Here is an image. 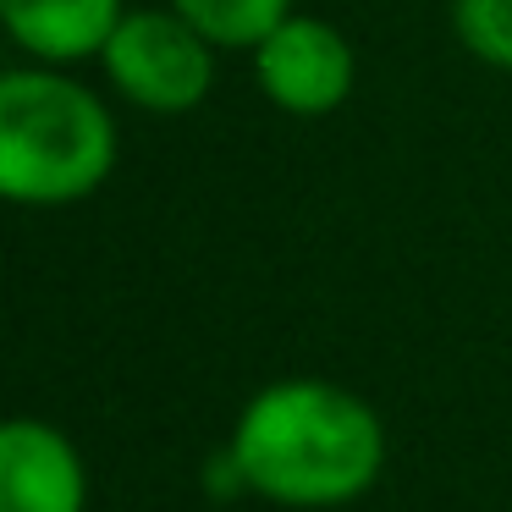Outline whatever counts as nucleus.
<instances>
[{"instance_id":"nucleus-1","label":"nucleus","mask_w":512,"mask_h":512,"mask_svg":"<svg viewBox=\"0 0 512 512\" xmlns=\"http://www.w3.org/2000/svg\"><path fill=\"white\" fill-rule=\"evenodd\" d=\"M226 457L237 463L248 496L303 512L342 507L386 468V424L336 380L292 375L243 402Z\"/></svg>"},{"instance_id":"nucleus-3","label":"nucleus","mask_w":512,"mask_h":512,"mask_svg":"<svg viewBox=\"0 0 512 512\" xmlns=\"http://www.w3.org/2000/svg\"><path fill=\"white\" fill-rule=\"evenodd\" d=\"M100 56L116 89L160 116L204 105L215 83V45L182 12H127Z\"/></svg>"},{"instance_id":"nucleus-6","label":"nucleus","mask_w":512,"mask_h":512,"mask_svg":"<svg viewBox=\"0 0 512 512\" xmlns=\"http://www.w3.org/2000/svg\"><path fill=\"white\" fill-rule=\"evenodd\" d=\"M6 34L39 61H83L111 45L122 0H0Z\"/></svg>"},{"instance_id":"nucleus-5","label":"nucleus","mask_w":512,"mask_h":512,"mask_svg":"<svg viewBox=\"0 0 512 512\" xmlns=\"http://www.w3.org/2000/svg\"><path fill=\"white\" fill-rule=\"evenodd\" d=\"M0 512H89L83 452L45 419L0 430Z\"/></svg>"},{"instance_id":"nucleus-2","label":"nucleus","mask_w":512,"mask_h":512,"mask_svg":"<svg viewBox=\"0 0 512 512\" xmlns=\"http://www.w3.org/2000/svg\"><path fill=\"white\" fill-rule=\"evenodd\" d=\"M116 127L89 89L56 72L0 78V193L12 204H78L111 177Z\"/></svg>"},{"instance_id":"nucleus-4","label":"nucleus","mask_w":512,"mask_h":512,"mask_svg":"<svg viewBox=\"0 0 512 512\" xmlns=\"http://www.w3.org/2000/svg\"><path fill=\"white\" fill-rule=\"evenodd\" d=\"M254 72L270 105H281L292 116H331L347 105L358 67L342 28L292 12L276 34H265L254 45Z\"/></svg>"},{"instance_id":"nucleus-8","label":"nucleus","mask_w":512,"mask_h":512,"mask_svg":"<svg viewBox=\"0 0 512 512\" xmlns=\"http://www.w3.org/2000/svg\"><path fill=\"white\" fill-rule=\"evenodd\" d=\"M452 28L474 61L512 72V0H452Z\"/></svg>"},{"instance_id":"nucleus-7","label":"nucleus","mask_w":512,"mask_h":512,"mask_svg":"<svg viewBox=\"0 0 512 512\" xmlns=\"http://www.w3.org/2000/svg\"><path fill=\"white\" fill-rule=\"evenodd\" d=\"M215 50H254L292 17V0H171Z\"/></svg>"}]
</instances>
